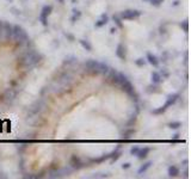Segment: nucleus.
<instances>
[{
    "mask_svg": "<svg viewBox=\"0 0 191 179\" xmlns=\"http://www.w3.org/2000/svg\"><path fill=\"white\" fill-rule=\"evenodd\" d=\"M141 15H142V11H139V10H126L119 13V17L122 20H133L139 18Z\"/></svg>",
    "mask_w": 191,
    "mask_h": 179,
    "instance_id": "39448f33",
    "label": "nucleus"
},
{
    "mask_svg": "<svg viewBox=\"0 0 191 179\" xmlns=\"http://www.w3.org/2000/svg\"><path fill=\"white\" fill-rule=\"evenodd\" d=\"M179 136H180V134H179V133H177V134H174V135H173V138H172V139L177 140V139H179Z\"/></svg>",
    "mask_w": 191,
    "mask_h": 179,
    "instance_id": "cd10ccee",
    "label": "nucleus"
},
{
    "mask_svg": "<svg viewBox=\"0 0 191 179\" xmlns=\"http://www.w3.org/2000/svg\"><path fill=\"white\" fill-rule=\"evenodd\" d=\"M146 61L149 63V65H152L153 67H158L159 66V63H160V61H159V59L154 55V54H152V53H147L146 54Z\"/></svg>",
    "mask_w": 191,
    "mask_h": 179,
    "instance_id": "1a4fd4ad",
    "label": "nucleus"
},
{
    "mask_svg": "<svg viewBox=\"0 0 191 179\" xmlns=\"http://www.w3.org/2000/svg\"><path fill=\"white\" fill-rule=\"evenodd\" d=\"M130 167H132V164H130V162H126V164L122 165V168H123V170H128V168H130Z\"/></svg>",
    "mask_w": 191,
    "mask_h": 179,
    "instance_id": "bb28decb",
    "label": "nucleus"
},
{
    "mask_svg": "<svg viewBox=\"0 0 191 179\" xmlns=\"http://www.w3.org/2000/svg\"><path fill=\"white\" fill-rule=\"evenodd\" d=\"M139 148H140V147H137V146H134L133 148L130 149V154L136 157V154H137V151H139Z\"/></svg>",
    "mask_w": 191,
    "mask_h": 179,
    "instance_id": "a878e982",
    "label": "nucleus"
},
{
    "mask_svg": "<svg viewBox=\"0 0 191 179\" xmlns=\"http://www.w3.org/2000/svg\"><path fill=\"white\" fill-rule=\"evenodd\" d=\"M159 73H160V75L163 77V79H167V78L170 77V72H169V71H167L166 68H164V69H161V71H160Z\"/></svg>",
    "mask_w": 191,
    "mask_h": 179,
    "instance_id": "4be33fe9",
    "label": "nucleus"
},
{
    "mask_svg": "<svg viewBox=\"0 0 191 179\" xmlns=\"http://www.w3.org/2000/svg\"><path fill=\"white\" fill-rule=\"evenodd\" d=\"M112 19H114L115 24H116L119 29H123V28H124V25H123V23H122V19H121V17H119L118 15H114V16H112Z\"/></svg>",
    "mask_w": 191,
    "mask_h": 179,
    "instance_id": "a211bd4d",
    "label": "nucleus"
},
{
    "mask_svg": "<svg viewBox=\"0 0 191 179\" xmlns=\"http://www.w3.org/2000/svg\"><path fill=\"white\" fill-rule=\"evenodd\" d=\"M146 59H137V60H135V65L136 66H139V67H143L145 65H146Z\"/></svg>",
    "mask_w": 191,
    "mask_h": 179,
    "instance_id": "5701e85b",
    "label": "nucleus"
},
{
    "mask_svg": "<svg viewBox=\"0 0 191 179\" xmlns=\"http://www.w3.org/2000/svg\"><path fill=\"white\" fill-rule=\"evenodd\" d=\"M179 173H180V170H179L178 166L171 165V166L169 167V176H170V177H177Z\"/></svg>",
    "mask_w": 191,
    "mask_h": 179,
    "instance_id": "f8f14e48",
    "label": "nucleus"
},
{
    "mask_svg": "<svg viewBox=\"0 0 191 179\" xmlns=\"http://www.w3.org/2000/svg\"><path fill=\"white\" fill-rule=\"evenodd\" d=\"M179 5V0H176L174 4H172V6H178Z\"/></svg>",
    "mask_w": 191,
    "mask_h": 179,
    "instance_id": "c85d7f7f",
    "label": "nucleus"
},
{
    "mask_svg": "<svg viewBox=\"0 0 191 179\" xmlns=\"http://www.w3.org/2000/svg\"><path fill=\"white\" fill-rule=\"evenodd\" d=\"M57 2H60V4H65V0H57Z\"/></svg>",
    "mask_w": 191,
    "mask_h": 179,
    "instance_id": "c756f323",
    "label": "nucleus"
},
{
    "mask_svg": "<svg viewBox=\"0 0 191 179\" xmlns=\"http://www.w3.org/2000/svg\"><path fill=\"white\" fill-rule=\"evenodd\" d=\"M85 68L86 71L92 74V75H97V74H106L110 69V67L105 63V62H99L93 59H89L85 61Z\"/></svg>",
    "mask_w": 191,
    "mask_h": 179,
    "instance_id": "f257e3e1",
    "label": "nucleus"
},
{
    "mask_svg": "<svg viewBox=\"0 0 191 179\" xmlns=\"http://www.w3.org/2000/svg\"><path fill=\"white\" fill-rule=\"evenodd\" d=\"M52 12H53V6L52 5H45L41 10V13L38 16V20L41 22V24L43 26H48V17L50 16Z\"/></svg>",
    "mask_w": 191,
    "mask_h": 179,
    "instance_id": "20e7f679",
    "label": "nucleus"
},
{
    "mask_svg": "<svg viewBox=\"0 0 191 179\" xmlns=\"http://www.w3.org/2000/svg\"><path fill=\"white\" fill-rule=\"evenodd\" d=\"M115 54L121 61H126V59H127V48H126V45L122 44V43H118Z\"/></svg>",
    "mask_w": 191,
    "mask_h": 179,
    "instance_id": "0eeeda50",
    "label": "nucleus"
},
{
    "mask_svg": "<svg viewBox=\"0 0 191 179\" xmlns=\"http://www.w3.org/2000/svg\"><path fill=\"white\" fill-rule=\"evenodd\" d=\"M142 1H143V2H149L151 0H142Z\"/></svg>",
    "mask_w": 191,
    "mask_h": 179,
    "instance_id": "7c9ffc66",
    "label": "nucleus"
},
{
    "mask_svg": "<svg viewBox=\"0 0 191 179\" xmlns=\"http://www.w3.org/2000/svg\"><path fill=\"white\" fill-rule=\"evenodd\" d=\"M108 23H109V16H108L106 13H103V15H102V17H100V19H98L95 23V28H97V29L103 28V26H104V25H106Z\"/></svg>",
    "mask_w": 191,
    "mask_h": 179,
    "instance_id": "9d476101",
    "label": "nucleus"
},
{
    "mask_svg": "<svg viewBox=\"0 0 191 179\" xmlns=\"http://www.w3.org/2000/svg\"><path fill=\"white\" fill-rule=\"evenodd\" d=\"M153 165V161H148V162H146V164H143L140 168H139V171H137V173L139 174H142V173H145V172H147V170L148 168H151V166Z\"/></svg>",
    "mask_w": 191,
    "mask_h": 179,
    "instance_id": "2eb2a0df",
    "label": "nucleus"
},
{
    "mask_svg": "<svg viewBox=\"0 0 191 179\" xmlns=\"http://www.w3.org/2000/svg\"><path fill=\"white\" fill-rule=\"evenodd\" d=\"M10 1H12V0H10Z\"/></svg>",
    "mask_w": 191,
    "mask_h": 179,
    "instance_id": "2f4dec72",
    "label": "nucleus"
},
{
    "mask_svg": "<svg viewBox=\"0 0 191 179\" xmlns=\"http://www.w3.org/2000/svg\"><path fill=\"white\" fill-rule=\"evenodd\" d=\"M164 2V0H151L149 4H152L153 6H160Z\"/></svg>",
    "mask_w": 191,
    "mask_h": 179,
    "instance_id": "b1692460",
    "label": "nucleus"
},
{
    "mask_svg": "<svg viewBox=\"0 0 191 179\" xmlns=\"http://www.w3.org/2000/svg\"><path fill=\"white\" fill-rule=\"evenodd\" d=\"M180 127H182V123H180L179 121H176V122L169 123V128H170V129H173V130H178Z\"/></svg>",
    "mask_w": 191,
    "mask_h": 179,
    "instance_id": "6ab92c4d",
    "label": "nucleus"
},
{
    "mask_svg": "<svg viewBox=\"0 0 191 179\" xmlns=\"http://www.w3.org/2000/svg\"><path fill=\"white\" fill-rule=\"evenodd\" d=\"M79 44H80L85 50H87V51H92V49H93L92 44L87 40H79Z\"/></svg>",
    "mask_w": 191,
    "mask_h": 179,
    "instance_id": "ddd939ff",
    "label": "nucleus"
},
{
    "mask_svg": "<svg viewBox=\"0 0 191 179\" xmlns=\"http://www.w3.org/2000/svg\"><path fill=\"white\" fill-rule=\"evenodd\" d=\"M13 37H15L17 45H22L23 42L29 41V36H28L26 31L19 25H13Z\"/></svg>",
    "mask_w": 191,
    "mask_h": 179,
    "instance_id": "7ed1b4c3",
    "label": "nucleus"
},
{
    "mask_svg": "<svg viewBox=\"0 0 191 179\" xmlns=\"http://www.w3.org/2000/svg\"><path fill=\"white\" fill-rule=\"evenodd\" d=\"M76 61V58L74 56H67V58H65V60L62 61V63L63 65H71V63H74Z\"/></svg>",
    "mask_w": 191,
    "mask_h": 179,
    "instance_id": "412c9836",
    "label": "nucleus"
},
{
    "mask_svg": "<svg viewBox=\"0 0 191 179\" xmlns=\"http://www.w3.org/2000/svg\"><path fill=\"white\" fill-rule=\"evenodd\" d=\"M146 92H147V93H159L160 90H159V86H158L156 84H152V85H148V86H147Z\"/></svg>",
    "mask_w": 191,
    "mask_h": 179,
    "instance_id": "4468645a",
    "label": "nucleus"
},
{
    "mask_svg": "<svg viewBox=\"0 0 191 179\" xmlns=\"http://www.w3.org/2000/svg\"><path fill=\"white\" fill-rule=\"evenodd\" d=\"M151 78H152V84H156V85H159L164 80L158 71H153L152 74H151Z\"/></svg>",
    "mask_w": 191,
    "mask_h": 179,
    "instance_id": "9b49d317",
    "label": "nucleus"
},
{
    "mask_svg": "<svg viewBox=\"0 0 191 179\" xmlns=\"http://www.w3.org/2000/svg\"><path fill=\"white\" fill-rule=\"evenodd\" d=\"M69 165H71L74 170H80V168H84V167L86 166V165H85V162L80 159L78 155H72V157H71Z\"/></svg>",
    "mask_w": 191,
    "mask_h": 179,
    "instance_id": "423d86ee",
    "label": "nucleus"
},
{
    "mask_svg": "<svg viewBox=\"0 0 191 179\" xmlns=\"http://www.w3.org/2000/svg\"><path fill=\"white\" fill-rule=\"evenodd\" d=\"M65 37H67V38L71 41V42H74V41H75V37H74L72 34H69V32H67V34L65 32Z\"/></svg>",
    "mask_w": 191,
    "mask_h": 179,
    "instance_id": "393cba45",
    "label": "nucleus"
},
{
    "mask_svg": "<svg viewBox=\"0 0 191 179\" xmlns=\"http://www.w3.org/2000/svg\"><path fill=\"white\" fill-rule=\"evenodd\" d=\"M179 26L184 30V32H188L189 31V20L188 19L183 20L182 23H179Z\"/></svg>",
    "mask_w": 191,
    "mask_h": 179,
    "instance_id": "aec40b11",
    "label": "nucleus"
},
{
    "mask_svg": "<svg viewBox=\"0 0 191 179\" xmlns=\"http://www.w3.org/2000/svg\"><path fill=\"white\" fill-rule=\"evenodd\" d=\"M180 98V94L179 93H174V94H171V96H169L167 97V99L165 101V104L163 105V106H160L159 109H154L152 110L151 112H152L153 115H160V114H163V112H165L170 106H172L173 104H176V101Z\"/></svg>",
    "mask_w": 191,
    "mask_h": 179,
    "instance_id": "f03ea898",
    "label": "nucleus"
},
{
    "mask_svg": "<svg viewBox=\"0 0 191 179\" xmlns=\"http://www.w3.org/2000/svg\"><path fill=\"white\" fill-rule=\"evenodd\" d=\"M153 148L151 147H140L139 148V151H137V154H136V158L140 160H143L146 159L147 157H148V154L152 152Z\"/></svg>",
    "mask_w": 191,
    "mask_h": 179,
    "instance_id": "6e6552de",
    "label": "nucleus"
},
{
    "mask_svg": "<svg viewBox=\"0 0 191 179\" xmlns=\"http://www.w3.org/2000/svg\"><path fill=\"white\" fill-rule=\"evenodd\" d=\"M81 16H82V13H81V11H78V10H74L73 11V16L71 17V22H72V24H74L75 22L81 18Z\"/></svg>",
    "mask_w": 191,
    "mask_h": 179,
    "instance_id": "dca6fc26",
    "label": "nucleus"
},
{
    "mask_svg": "<svg viewBox=\"0 0 191 179\" xmlns=\"http://www.w3.org/2000/svg\"><path fill=\"white\" fill-rule=\"evenodd\" d=\"M135 134V129H133V128H130L129 127V129L128 130H126V131H123V133H121V135H122V138L123 139H129L132 135H134Z\"/></svg>",
    "mask_w": 191,
    "mask_h": 179,
    "instance_id": "f3484780",
    "label": "nucleus"
}]
</instances>
